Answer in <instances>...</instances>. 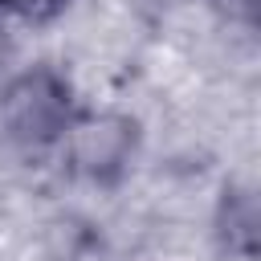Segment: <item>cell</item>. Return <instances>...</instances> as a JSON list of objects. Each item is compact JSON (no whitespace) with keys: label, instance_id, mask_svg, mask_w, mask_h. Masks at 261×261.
<instances>
[{"label":"cell","instance_id":"6da1fadb","mask_svg":"<svg viewBox=\"0 0 261 261\" xmlns=\"http://www.w3.org/2000/svg\"><path fill=\"white\" fill-rule=\"evenodd\" d=\"M65 114V90L57 77L49 73H29L12 86L8 94V122L20 130V135H33V139H45L57 130Z\"/></svg>","mask_w":261,"mask_h":261},{"label":"cell","instance_id":"7a4b0ae2","mask_svg":"<svg viewBox=\"0 0 261 261\" xmlns=\"http://www.w3.org/2000/svg\"><path fill=\"white\" fill-rule=\"evenodd\" d=\"M126 122H118V118H102V122H90V126H82V135H77V163H86V167H114L122 155H126Z\"/></svg>","mask_w":261,"mask_h":261},{"label":"cell","instance_id":"3957f363","mask_svg":"<svg viewBox=\"0 0 261 261\" xmlns=\"http://www.w3.org/2000/svg\"><path fill=\"white\" fill-rule=\"evenodd\" d=\"M61 0H20V8L29 12V16H45V12H53Z\"/></svg>","mask_w":261,"mask_h":261}]
</instances>
